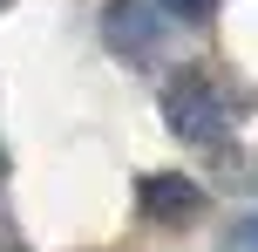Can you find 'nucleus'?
<instances>
[{
    "instance_id": "nucleus-2",
    "label": "nucleus",
    "mask_w": 258,
    "mask_h": 252,
    "mask_svg": "<svg viewBox=\"0 0 258 252\" xmlns=\"http://www.w3.org/2000/svg\"><path fill=\"white\" fill-rule=\"evenodd\" d=\"M197 205H204V191H197L190 177H177V171H156V177H143V212L183 218V212H197Z\"/></svg>"
},
{
    "instance_id": "nucleus-4",
    "label": "nucleus",
    "mask_w": 258,
    "mask_h": 252,
    "mask_svg": "<svg viewBox=\"0 0 258 252\" xmlns=\"http://www.w3.org/2000/svg\"><path fill=\"white\" fill-rule=\"evenodd\" d=\"M224 252H258V212H245L231 225V239H224Z\"/></svg>"
},
{
    "instance_id": "nucleus-3",
    "label": "nucleus",
    "mask_w": 258,
    "mask_h": 252,
    "mask_svg": "<svg viewBox=\"0 0 258 252\" xmlns=\"http://www.w3.org/2000/svg\"><path fill=\"white\" fill-rule=\"evenodd\" d=\"M150 27H156V14L143 7V0H116V7H109V41L129 48V55L150 48Z\"/></svg>"
},
{
    "instance_id": "nucleus-1",
    "label": "nucleus",
    "mask_w": 258,
    "mask_h": 252,
    "mask_svg": "<svg viewBox=\"0 0 258 252\" xmlns=\"http://www.w3.org/2000/svg\"><path fill=\"white\" fill-rule=\"evenodd\" d=\"M163 116H170V130L183 136V143H211V136H224V123H231V109H224V95H218V82L211 75H177L163 89Z\"/></svg>"
},
{
    "instance_id": "nucleus-5",
    "label": "nucleus",
    "mask_w": 258,
    "mask_h": 252,
    "mask_svg": "<svg viewBox=\"0 0 258 252\" xmlns=\"http://www.w3.org/2000/svg\"><path fill=\"white\" fill-rule=\"evenodd\" d=\"M163 14H177V21H211L218 14V0H156Z\"/></svg>"
}]
</instances>
